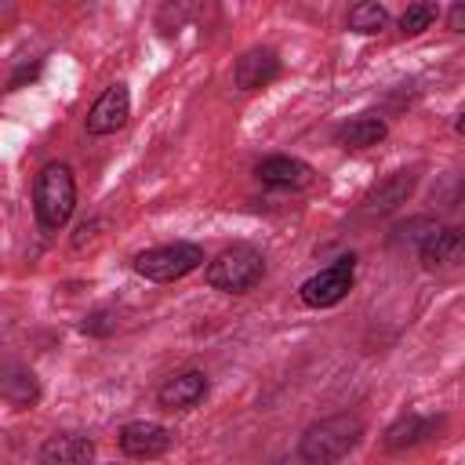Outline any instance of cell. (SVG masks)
I'll list each match as a JSON object with an SVG mask.
<instances>
[{
    "mask_svg": "<svg viewBox=\"0 0 465 465\" xmlns=\"http://www.w3.org/2000/svg\"><path fill=\"white\" fill-rule=\"evenodd\" d=\"M360 436H363V421L356 414H327L302 432L298 454L305 465H334L360 443Z\"/></svg>",
    "mask_w": 465,
    "mask_h": 465,
    "instance_id": "6da1fadb",
    "label": "cell"
},
{
    "mask_svg": "<svg viewBox=\"0 0 465 465\" xmlns=\"http://www.w3.org/2000/svg\"><path fill=\"white\" fill-rule=\"evenodd\" d=\"M73 207H76V182H73L69 163H58V160L44 163L33 182V211H36L40 229L58 232L73 218Z\"/></svg>",
    "mask_w": 465,
    "mask_h": 465,
    "instance_id": "7a4b0ae2",
    "label": "cell"
},
{
    "mask_svg": "<svg viewBox=\"0 0 465 465\" xmlns=\"http://www.w3.org/2000/svg\"><path fill=\"white\" fill-rule=\"evenodd\" d=\"M262 276H265V258L251 243H232L207 265V283L225 294H247L251 287H258Z\"/></svg>",
    "mask_w": 465,
    "mask_h": 465,
    "instance_id": "3957f363",
    "label": "cell"
},
{
    "mask_svg": "<svg viewBox=\"0 0 465 465\" xmlns=\"http://www.w3.org/2000/svg\"><path fill=\"white\" fill-rule=\"evenodd\" d=\"M200 265H203V247L189 243V240L160 243V247H149V251L134 254V272L153 280V283H174V280L196 272Z\"/></svg>",
    "mask_w": 465,
    "mask_h": 465,
    "instance_id": "277c9868",
    "label": "cell"
},
{
    "mask_svg": "<svg viewBox=\"0 0 465 465\" xmlns=\"http://www.w3.org/2000/svg\"><path fill=\"white\" fill-rule=\"evenodd\" d=\"M352 280H356V258H352V254H341V258L331 262L327 269L312 272V276L298 287V298H302L309 309H331V305H338V302L352 291Z\"/></svg>",
    "mask_w": 465,
    "mask_h": 465,
    "instance_id": "5b68a950",
    "label": "cell"
},
{
    "mask_svg": "<svg viewBox=\"0 0 465 465\" xmlns=\"http://www.w3.org/2000/svg\"><path fill=\"white\" fill-rule=\"evenodd\" d=\"M127 116H131V91H127V84H109L98 94V102L91 105V113H87V134H94V138L116 134L127 124Z\"/></svg>",
    "mask_w": 465,
    "mask_h": 465,
    "instance_id": "8992f818",
    "label": "cell"
},
{
    "mask_svg": "<svg viewBox=\"0 0 465 465\" xmlns=\"http://www.w3.org/2000/svg\"><path fill=\"white\" fill-rule=\"evenodd\" d=\"M421 269L440 272V269H454L465 262V225H440L421 247H418Z\"/></svg>",
    "mask_w": 465,
    "mask_h": 465,
    "instance_id": "52a82bcc",
    "label": "cell"
},
{
    "mask_svg": "<svg viewBox=\"0 0 465 465\" xmlns=\"http://www.w3.org/2000/svg\"><path fill=\"white\" fill-rule=\"evenodd\" d=\"M171 443H174L171 429H163V425H156V421H127V425L120 429V450H124L127 458H145V461H149V458L167 454Z\"/></svg>",
    "mask_w": 465,
    "mask_h": 465,
    "instance_id": "ba28073f",
    "label": "cell"
},
{
    "mask_svg": "<svg viewBox=\"0 0 465 465\" xmlns=\"http://www.w3.org/2000/svg\"><path fill=\"white\" fill-rule=\"evenodd\" d=\"M280 54L272 47H251L236 58V69H232V84L240 91H258V87H269L276 76H280Z\"/></svg>",
    "mask_w": 465,
    "mask_h": 465,
    "instance_id": "9c48e42d",
    "label": "cell"
},
{
    "mask_svg": "<svg viewBox=\"0 0 465 465\" xmlns=\"http://www.w3.org/2000/svg\"><path fill=\"white\" fill-rule=\"evenodd\" d=\"M254 174L262 178V185H272V189H305V185H312V178H316V171H312L305 160L283 156V153L265 156V160L254 167Z\"/></svg>",
    "mask_w": 465,
    "mask_h": 465,
    "instance_id": "30bf717a",
    "label": "cell"
},
{
    "mask_svg": "<svg viewBox=\"0 0 465 465\" xmlns=\"http://www.w3.org/2000/svg\"><path fill=\"white\" fill-rule=\"evenodd\" d=\"M203 396H207V374L203 371H178L156 389V400L163 411H189Z\"/></svg>",
    "mask_w": 465,
    "mask_h": 465,
    "instance_id": "8fae6325",
    "label": "cell"
},
{
    "mask_svg": "<svg viewBox=\"0 0 465 465\" xmlns=\"http://www.w3.org/2000/svg\"><path fill=\"white\" fill-rule=\"evenodd\" d=\"M40 465H94V440L80 432H54L40 447Z\"/></svg>",
    "mask_w": 465,
    "mask_h": 465,
    "instance_id": "7c38bea8",
    "label": "cell"
},
{
    "mask_svg": "<svg viewBox=\"0 0 465 465\" xmlns=\"http://www.w3.org/2000/svg\"><path fill=\"white\" fill-rule=\"evenodd\" d=\"M414 185H418V174H414V171H396V174L381 178V182L367 193L363 211H367V214H389V211H396L400 203L411 200Z\"/></svg>",
    "mask_w": 465,
    "mask_h": 465,
    "instance_id": "4fadbf2b",
    "label": "cell"
},
{
    "mask_svg": "<svg viewBox=\"0 0 465 465\" xmlns=\"http://www.w3.org/2000/svg\"><path fill=\"white\" fill-rule=\"evenodd\" d=\"M440 429H443V418H425V414H414V411H411V414L396 418V421L385 429V447H389V450H411V447L432 440Z\"/></svg>",
    "mask_w": 465,
    "mask_h": 465,
    "instance_id": "5bb4252c",
    "label": "cell"
},
{
    "mask_svg": "<svg viewBox=\"0 0 465 465\" xmlns=\"http://www.w3.org/2000/svg\"><path fill=\"white\" fill-rule=\"evenodd\" d=\"M385 134H389V124H385L381 116H356V120L341 124L334 138H338V145H345V149H371V145L385 142Z\"/></svg>",
    "mask_w": 465,
    "mask_h": 465,
    "instance_id": "9a60e30c",
    "label": "cell"
},
{
    "mask_svg": "<svg viewBox=\"0 0 465 465\" xmlns=\"http://www.w3.org/2000/svg\"><path fill=\"white\" fill-rule=\"evenodd\" d=\"M4 400L11 407H36L40 400V385L33 378V371L25 367H7V378H4Z\"/></svg>",
    "mask_w": 465,
    "mask_h": 465,
    "instance_id": "2e32d148",
    "label": "cell"
},
{
    "mask_svg": "<svg viewBox=\"0 0 465 465\" xmlns=\"http://www.w3.org/2000/svg\"><path fill=\"white\" fill-rule=\"evenodd\" d=\"M385 22H389V11L381 4H374V0H363V4H352L349 7V29L352 33L374 36V33L385 29Z\"/></svg>",
    "mask_w": 465,
    "mask_h": 465,
    "instance_id": "e0dca14e",
    "label": "cell"
},
{
    "mask_svg": "<svg viewBox=\"0 0 465 465\" xmlns=\"http://www.w3.org/2000/svg\"><path fill=\"white\" fill-rule=\"evenodd\" d=\"M436 4H411L403 15H400V29H403V36H418V33H425L432 22H436Z\"/></svg>",
    "mask_w": 465,
    "mask_h": 465,
    "instance_id": "ac0fdd59",
    "label": "cell"
},
{
    "mask_svg": "<svg viewBox=\"0 0 465 465\" xmlns=\"http://www.w3.org/2000/svg\"><path fill=\"white\" fill-rule=\"evenodd\" d=\"M440 225L432 222V218H411L407 225H396V232H392V243H425L432 232H436Z\"/></svg>",
    "mask_w": 465,
    "mask_h": 465,
    "instance_id": "d6986e66",
    "label": "cell"
},
{
    "mask_svg": "<svg viewBox=\"0 0 465 465\" xmlns=\"http://www.w3.org/2000/svg\"><path fill=\"white\" fill-rule=\"evenodd\" d=\"M80 331H84V334H91V338H109V334L116 331V320H113V312H105V309H98V312H91V316H84V323H80Z\"/></svg>",
    "mask_w": 465,
    "mask_h": 465,
    "instance_id": "ffe728a7",
    "label": "cell"
},
{
    "mask_svg": "<svg viewBox=\"0 0 465 465\" xmlns=\"http://www.w3.org/2000/svg\"><path fill=\"white\" fill-rule=\"evenodd\" d=\"M447 25H450L454 33H465V0H458V4L447 11Z\"/></svg>",
    "mask_w": 465,
    "mask_h": 465,
    "instance_id": "44dd1931",
    "label": "cell"
},
{
    "mask_svg": "<svg viewBox=\"0 0 465 465\" xmlns=\"http://www.w3.org/2000/svg\"><path fill=\"white\" fill-rule=\"evenodd\" d=\"M454 131H458V134H465V113H461V116L454 120Z\"/></svg>",
    "mask_w": 465,
    "mask_h": 465,
    "instance_id": "7402d4cb",
    "label": "cell"
}]
</instances>
